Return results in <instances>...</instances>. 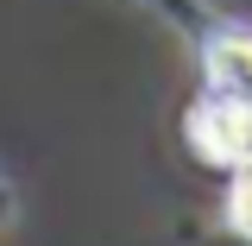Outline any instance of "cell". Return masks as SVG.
<instances>
[{
    "label": "cell",
    "mask_w": 252,
    "mask_h": 246,
    "mask_svg": "<svg viewBox=\"0 0 252 246\" xmlns=\"http://www.w3.org/2000/svg\"><path fill=\"white\" fill-rule=\"evenodd\" d=\"M6 221H13V183L0 177V227H6Z\"/></svg>",
    "instance_id": "7a4b0ae2"
},
{
    "label": "cell",
    "mask_w": 252,
    "mask_h": 246,
    "mask_svg": "<svg viewBox=\"0 0 252 246\" xmlns=\"http://www.w3.org/2000/svg\"><path fill=\"white\" fill-rule=\"evenodd\" d=\"M227 227L252 246V158L240 171H227Z\"/></svg>",
    "instance_id": "6da1fadb"
}]
</instances>
